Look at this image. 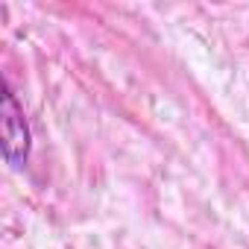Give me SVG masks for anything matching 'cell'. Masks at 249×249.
<instances>
[{"label":"cell","instance_id":"1","mask_svg":"<svg viewBox=\"0 0 249 249\" xmlns=\"http://www.w3.org/2000/svg\"><path fill=\"white\" fill-rule=\"evenodd\" d=\"M0 123H3V159L12 170H24L33 153V129L27 123L24 106L18 103L9 79L3 82V106H0Z\"/></svg>","mask_w":249,"mask_h":249}]
</instances>
